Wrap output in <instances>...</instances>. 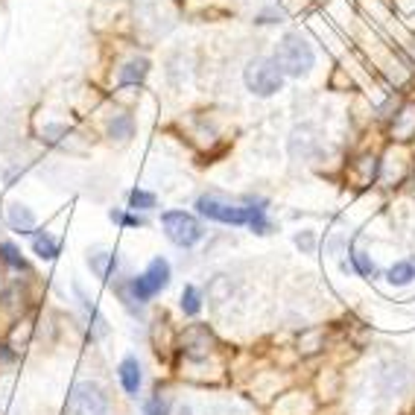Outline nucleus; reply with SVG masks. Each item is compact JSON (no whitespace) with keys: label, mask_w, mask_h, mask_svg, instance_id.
I'll use <instances>...</instances> for the list:
<instances>
[{"label":"nucleus","mask_w":415,"mask_h":415,"mask_svg":"<svg viewBox=\"0 0 415 415\" xmlns=\"http://www.w3.org/2000/svg\"><path fill=\"white\" fill-rule=\"evenodd\" d=\"M313 47L304 41L298 33H290L284 36V41L278 44V50H275V62H278V68L287 73V76H304L310 68H313Z\"/></svg>","instance_id":"nucleus-1"},{"label":"nucleus","mask_w":415,"mask_h":415,"mask_svg":"<svg viewBox=\"0 0 415 415\" xmlns=\"http://www.w3.org/2000/svg\"><path fill=\"white\" fill-rule=\"evenodd\" d=\"M243 82H246V88L252 94L272 97V94H278L281 85H284V70L278 68L275 59H255V62L246 65Z\"/></svg>","instance_id":"nucleus-2"},{"label":"nucleus","mask_w":415,"mask_h":415,"mask_svg":"<svg viewBox=\"0 0 415 415\" xmlns=\"http://www.w3.org/2000/svg\"><path fill=\"white\" fill-rule=\"evenodd\" d=\"M161 226H164V231H167V237L182 248L196 246L202 240V234H205L202 226L196 223V216H190L184 211H167L161 216Z\"/></svg>","instance_id":"nucleus-3"},{"label":"nucleus","mask_w":415,"mask_h":415,"mask_svg":"<svg viewBox=\"0 0 415 415\" xmlns=\"http://www.w3.org/2000/svg\"><path fill=\"white\" fill-rule=\"evenodd\" d=\"M68 406L73 415H105L108 412V398L97 383H76L70 389Z\"/></svg>","instance_id":"nucleus-4"},{"label":"nucleus","mask_w":415,"mask_h":415,"mask_svg":"<svg viewBox=\"0 0 415 415\" xmlns=\"http://www.w3.org/2000/svg\"><path fill=\"white\" fill-rule=\"evenodd\" d=\"M196 208H199L202 216L214 219V223H226V226H248V219H252V208L228 205L216 196H199Z\"/></svg>","instance_id":"nucleus-5"},{"label":"nucleus","mask_w":415,"mask_h":415,"mask_svg":"<svg viewBox=\"0 0 415 415\" xmlns=\"http://www.w3.org/2000/svg\"><path fill=\"white\" fill-rule=\"evenodd\" d=\"M6 219H9L12 231H18V234H33V228H36V216L30 214V208H23V205H9Z\"/></svg>","instance_id":"nucleus-6"},{"label":"nucleus","mask_w":415,"mask_h":415,"mask_svg":"<svg viewBox=\"0 0 415 415\" xmlns=\"http://www.w3.org/2000/svg\"><path fill=\"white\" fill-rule=\"evenodd\" d=\"M117 372H120L123 389H126L129 395H137V389H141V366H137V359H135V357H126Z\"/></svg>","instance_id":"nucleus-7"},{"label":"nucleus","mask_w":415,"mask_h":415,"mask_svg":"<svg viewBox=\"0 0 415 415\" xmlns=\"http://www.w3.org/2000/svg\"><path fill=\"white\" fill-rule=\"evenodd\" d=\"M147 281L155 287V293H161L164 287H167L170 284V263L167 261H164V258H155L149 266H147Z\"/></svg>","instance_id":"nucleus-8"},{"label":"nucleus","mask_w":415,"mask_h":415,"mask_svg":"<svg viewBox=\"0 0 415 415\" xmlns=\"http://www.w3.org/2000/svg\"><path fill=\"white\" fill-rule=\"evenodd\" d=\"M33 252H36L41 261H56V258H59V240L50 237L47 231H38L36 240H33Z\"/></svg>","instance_id":"nucleus-9"},{"label":"nucleus","mask_w":415,"mask_h":415,"mask_svg":"<svg viewBox=\"0 0 415 415\" xmlns=\"http://www.w3.org/2000/svg\"><path fill=\"white\" fill-rule=\"evenodd\" d=\"M147 70H149V62H147V59L129 62V65L120 70V85H141L144 76H147Z\"/></svg>","instance_id":"nucleus-10"},{"label":"nucleus","mask_w":415,"mask_h":415,"mask_svg":"<svg viewBox=\"0 0 415 415\" xmlns=\"http://www.w3.org/2000/svg\"><path fill=\"white\" fill-rule=\"evenodd\" d=\"M386 278H389V284H395V287L409 284V281L415 278V263H412V261H398L389 272H386Z\"/></svg>","instance_id":"nucleus-11"},{"label":"nucleus","mask_w":415,"mask_h":415,"mask_svg":"<svg viewBox=\"0 0 415 415\" xmlns=\"http://www.w3.org/2000/svg\"><path fill=\"white\" fill-rule=\"evenodd\" d=\"M88 263H91V269L100 275V278H108V275H112V272L117 269V258H115V255H105V252L91 255Z\"/></svg>","instance_id":"nucleus-12"},{"label":"nucleus","mask_w":415,"mask_h":415,"mask_svg":"<svg viewBox=\"0 0 415 415\" xmlns=\"http://www.w3.org/2000/svg\"><path fill=\"white\" fill-rule=\"evenodd\" d=\"M182 310H184L187 316H196V313L202 310L199 293H196V287H193V284H187V287L182 290Z\"/></svg>","instance_id":"nucleus-13"},{"label":"nucleus","mask_w":415,"mask_h":415,"mask_svg":"<svg viewBox=\"0 0 415 415\" xmlns=\"http://www.w3.org/2000/svg\"><path fill=\"white\" fill-rule=\"evenodd\" d=\"M132 129H135V123H132L129 115H117L112 123H108V132H112V137H117V141H126V137H132Z\"/></svg>","instance_id":"nucleus-14"},{"label":"nucleus","mask_w":415,"mask_h":415,"mask_svg":"<svg viewBox=\"0 0 415 415\" xmlns=\"http://www.w3.org/2000/svg\"><path fill=\"white\" fill-rule=\"evenodd\" d=\"M129 290H132V295H135L137 301H149V298L155 295V287L147 281V275H137V278H132Z\"/></svg>","instance_id":"nucleus-15"},{"label":"nucleus","mask_w":415,"mask_h":415,"mask_svg":"<svg viewBox=\"0 0 415 415\" xmlns=\"http://www.w3.org/2000/svg\"><path fill=\"white\" fill-rule=\"evenodd\" d=\"M129 208H135V211H149V208H155V196L149 190H132L129 193Z\"/></svg>","instance_id":"nucleus-16"},{"label":"nucleus","mask_w":415,"mask_h":415,"mask_svg":"<svg viewBox=\"0 0 415 415\" xmlns=\"http://www.w3.org/2000/svg\"><path fill=\"white\" fill-rule=\"evenodd\" d=\"M108 216H112L117 226H126V228H144V226H147V219H144V216H137V214H123V211H112Z\"/></svg>","instance_id":"nucleus-17"},{"label":"nucleus","mask_w":415,"mask_h":415,"mask_svg":"<svg viewBox=\"0 0 415 415\" xmlns=\"http://www.w3.org/2000/svg\"><path fill=\"white\" fill-rule=\"evenodd\" d=\"M0 258H4V263L15 266V269H26V263H23L21 252H18V248H15L12 243H0Z\"/></svg>","instance_id":"nucleus-18"},{"label":"nucleus","mask_w":415,"mask_h":415,"mask_svg":"<svg viewBox=\"0 0 415 415\" xmlns=\"http://www.w3.org/2000/svg\"><path fill=\"white\" fill-rule=\"evenodd\" d=\"M351 261H354V269L359 272V275H374V263L366 258V252H351Z\"/></svg>","instance_id":"nucleus-19"},{"label":"nucleus","mask_w":415,"mask_h":415,"mask_svg":"<svg viewBox=\"0 0 415 415\" xmlns=\"http://www.w3.org/2000/svg\"><path fill=\"white\" fill-rule=\"evenodd\" d=\"M144 415H167V401L164 398H149L144 406Z\"/></svg>","instance_id":"nucleus-20"},{"label":"nucleus","mask_w":415,"mask_h":415,"mask_svg":"<svg viewBox=\"0 0 415 415\" xmlns=\"http://www.w3.org/2000/svg\"><path fill=\"white\" fill-rule=\"evenodd\" d=\"M295 243H298V246H304V248H308V252L313 248V237H310V234H298V237H295Z\"/></svg>","instance_id":"nucleus-21"},{"label":"nucleus","mask_w":415,"mask_h":415,"mask_svg":"<svg viewBox=\"0 0 415 415\" xmlns=\"http://www.w3.org/2000/svg\"><path fill=\"white\" fill-rule=\"evenodd\" d=\"M9 359H12V354L6 351V345H0V363H9Z\"/></svg>","instance_id":"nucleus-22"},{"label":"nucleus","mask_w":415,"mask_h":415,"mask_svg":"<svg viewBox=\"0 0 415 415\" xmlns=\"http://www.w3.org/2000/svg\"><path fill=\"white\" fill-rule=\"evenodd\" d=\"M179 415H190V409H182V412H179Z\"/></svg>","instance_id":"nucleus-23"}]
</instances>
